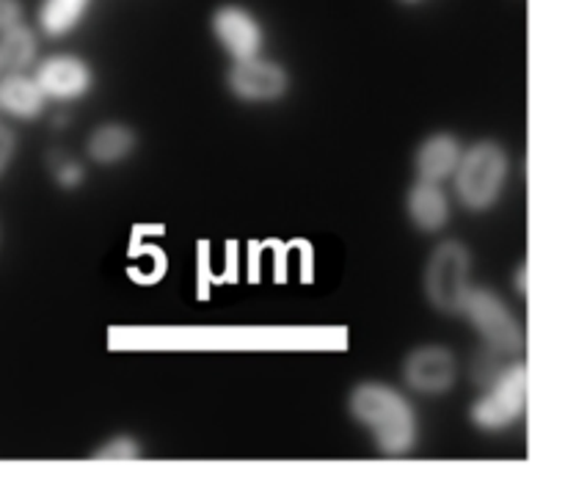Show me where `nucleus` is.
<instances>
[{"instance_id": "5701e85b", "label": "nucleus", "mask_w": 565, "mask_h": 488, "mask_svg": "<svg viewBox=\"0 0 565 488\" xmlns=\"http://www.w3.org/2000/svg\"><path fill=\"white\" fill-rule=\"evenodd\" d=\"M0 246H3V224H0Z\"/></svg>"}, {"instance_id": "7ed1b4c3", "label": "nucleus", "mask_w": 565, "mask_h": 488, "mask_svg": "<svg viewBox=\"0 0 565 488\" xmlns=\"http://www.w3.org/2000/svg\"><path fill=\"white\" fill-rule=\"evenodd\" d=\"M472 252L463 241H441L430 248L428 263L423 270L425 301L439 315L456 318L461 315L463 301L472 293Z\"/></svg>"}, {"instance_id": "423d86ee", "label": "nucleus", "mask_w": 565, "mask_h": 488, "mask_svg": "<svg viewBox=\"0 0 565 488\" xmlns=\"http://www.w3.org/2000/svg\"><path fill=\"white\" fill-rule=\"evenodd\" d=\"M226 92L243 105H274L290 94L292 75L281 61L259 53L252 59L230 61L226 70Z\"/></svg>"}, {"instance_id": "b1692460", "label": "nucleus", "mask_w": 565, "mask_h": 488, "mask_svg": "<svg viewBox=\"0 0 565 488\" xmlns=\"http://www.w3.org/2000/svg\"><path fill=\"white\" fill-rule=\"evenodd\" d=\"M0 119H3V116H0Z\"/></svg>"}, {"instance_id": "a211bd4d", "label": "nucleus", "mask_w": 565, "mask_h": 488, "mask_svg": "<svg viewBox=\"0 0 565 488\" xmlns=\"http://www.w3.org/2000/svg\"><path fill=\"white\" fill-rule=\"evenodd\" d=\"M55 185L64 188V191H75V188L83 185L86 180V166L75 158H61L58 166L53 169Z\"/></svg>"}, {"instance_id": "20e7f679", "label": "nucleus", "mask_w": 565, "mask_h": 488, "mask_svg": "<svg viewBox=\"0 0 565 488\" xmlns=\"http://www.w3.org/2000/svg\"><path fill=\"white\" fill-rule=\"evenodd\" d=\"M530 370L516 357L505 362L489 386L480 390V397L469 409V420L483 434H502L513 428L527 412Z\"/></svg>"}, {"instance_id": "f03ea898", "label": "nucleus", "mask_w": 565, "mask_h": 488, "mask_svg": "<svg viewBox=\"0 0 565 488\" xmlns=\"http://www.w3.org/2000/svg\"><path fill=\"white\" fill-rule=\"evenodd\" d=\"M511 177V152L497 138H478L463 147L456 174L450 177L456 199L469 213H489L502 199Z\"/></svg>"}, {"instance_id": "39448f33", "label": "nucleus", "mask_w": 565, "mask_h": 488, "mask_svg": "<svg viewBox=\"0 0 565 488\" xmlns=\"http://www.w3.org/2000/svg\"><path fill=\"white\" fill-rule=\"evenodd\" d=\"M461 318L472 326L475 335L480 337L483 348L500 353V357L513 359L524 348V326L511 309V304L497 290L483 285H475L461 309Z\"/></svg>"}, {"instance_id": "f257e3e1", "label": "nucleus", "mask_w": 565, "mask_h": 488, "mask_svg": "<svg viewBox=\"0 0 565 488\" xmlns=\"http://www.w3.org/2000/svg\"><path fill=\"white\" fill-rule=\"evenodd\" d=\"M348 414L373 436L384 458L412 456L419 442V417L403 390L386 381H359L348 392Z\"/></svg>"}, {"instance_id": "412c9836", "label": "nucleus", "mask_w": 565, "mask_h": 488, "mask_svg": "<svg viewBox=\"0 0 565 488\" xmlns=\"http://www.w3.org/2000/svg\"><path fill=\"white\" fill-rule=\"evenodd\" d=\"M513 287L519 296H527V263H519L516 274H513Z\"/></svg>"}, {"instance_id": "6ab92c4d", "label": "nucleus", "mask_w": 565, "mask_h": 488, "mask_svg": "<svg viewBox=\"0 0 565 488\" xmlns=\"http://www.w3.org/2000/svg\"><path fill=\"white\" fill-rule=\"evenodd\" d=\"M17 149H20V141H17V132L0 119V180L9 174V169L14 166Z\"/></svg>"}, {"instance_id": "0eeeda50", "label": "nucleus", "mask_w": 565, "mask_h": 488, "mask_svg": "<svg viewBox=\"0 0 565 488\" xmlns=\"http://www.w3.org/2000/svg\"><path fill=\"white\" fill-rule=\"evenodd\" d=\"M31 72L47 103L58 105H70L88 97L94 83H97V72H94L92 61L81 53H70V50L42 55Z\"/></svg>"}, {"instance_id": "9b49d317", "label": "nucleus", "mask_w": 565, "mask_h": 488, "mask_svg": "<svg viewBox=\"0 0 565 488\" xmlns=\"http://www.w3.org/2000/svg\"><path fill=\"white\" fill-rule=\"evenodd\" d=\"M463 155V141L450 130H436L419 141V147L414 149V174L417 180H430V182H447L456 174V166Z\"/></svg>"}, {"instance_id": "1a4fd4ad", "label": "nucleus", "mask_w": 565, "mask_h": 488, "mask_svg": "<svg viewBox=\"0 0 565 488\" xmlns=\"http://www.w3.org/2000/svg\"><path fill=\"white\" fill-rule=\"evenodd\" d=\"M210 33L230 61L259 55L268 42V31H265V22L259 20L257 11L248 9L246 3H237V0L215 6L213 14H210Z\"/></svg>"}, {"instance_id": "6e6552de", "label": "nucleus", "mask_w": 565, "mask_h": 488, "mask_svg": "<svg viewBox=\"0 0 565 488\" xmlns=\"http://www.w3.org/2000/svg\"><path fill=\"white\" fill-rule=\"evenodd\" d=\"M403 384L423 397H445L447 392L456 390L458 375V357L450 346L441 342H423L412 348L401 364Z\"/></svg>"}, {"instance_id": "4be33fe9", "label": "nucleus", "mask_w": 565, "mask_h": 488, "mask_svg": "<svg viewBox=\"0 0 565 488\" xmlns=\"http://www.w3.org/2000/svg\"><path fill=\"white\" fill-rule=\"evenodd\" d=\"M397 3H401V6H412V9H414V6H423L425 0H397Z\"/></svg>"}, {"instance_id": "aec40b11", "label": "nucleus", "mask_w": 565, "mask_h": 488, "mask_svg": "<svg viewBox=\"0 0 565 488\" xmlns=\"http://www.w3.org/2000/svg\"><path fill=\"white\" fill-rule=\"evenodd\" d=\"M25 20V0H0V31Z\"/></svg>"}, {"instance_id": "f8f14e48", "label": "nucleus", "mask_w": 565, "mask_h": 488, "mask_svg": "<svg viewBox=\"0 0 565 488\" xmlns=\"http://www.w3.org/2000/svg\"><path fill=\"white\" fill-rule=\"evenodd\" d=\"M47 110V97L33 72H0V116L14 121H36Z\"/></svg>"}, {"instance_id": "ddd939ff", "label": "nucleus", "mask_w": 565, "mask_h": 488, "mask_svg": "<svg viewBox=\"0 0 565 488\" xmlns=\"http://www.w3.org/2000/svg\"><path fill=\"white\" fill-rule=\"evenodd\" d=\"M138 149V132L136 127L127 125V121L110 119L103 125L94 127L86 138V158L94 166H121L136 155Z\"/></svg>"}, {"instance_id": "2eb2a0df", "label": "nucleus", "mask_w": 565, "mask_h": 488, "mask_svg": "<svg viewBox=\"0 0 565 488\" xmlns=\"http://www.w3.org/2000/svg\"><path fill=\"white\" fill-rule=\"evenodd\" d=\"M94 0H39L36 31L42 39H66L86 22Z\"/></svg>"}, {"instance_id": "f3484780", "label": "nucleus", "mask_w": 565, "mask_h": 488, "mask_svg": "<svg viewBox=\"0 0 565 488\" xmlns=\"http://www.w3.org/2000/svg\"><path fill=\"white\" fill-rule=\"evenodd\" d=\"M502 368H505V357L489 351V348H480V353H475L472 359V384L483 390V386H489L497 379Z\"/></svg>"}, {"instance_id": "dca6fc26", "label": "nucleus", "mask_w": 565, "mask_h": 488, "mask_svg": "<svg viewBox=\"0 0 565 488\" xmlns=\"http://www.w3.org/2000/svg\"><path fill=\"white\" fill-rule=\"evenodd\" d=\"M143 447L141 442L132 434H114L105 442H99L92 453V462H105V464H132L141 462Z\"/></svg>"}, {"instance_id": "4468645a", "label": "nucleus", "mask_w": 565, "mask_h": 488, "mask_svg": "<svg viewBox=\"0 0 565 488\" xmlns=\"http://www.w3.org/2000/svg\"><path fill=\"white\" fill-rule=\"evenodd\" d=\"M42 59V33L33 22H14L0 31V72H31Z\"/></svg>"}, {"instance_id": "9d476101", "label": "nucleus", "mask_w": 565, "mask_h": 488, "mask_svg": "<svg viewBox=\"0 0 565 488\" xmlns=\"http://www.w3.org/2000/svg\"><path fill=\"white\" fill-rule=\"evenodd\" d=\"M406 215L423 235H439L447 230L452 219V199L445 191V182L414 180L406 191Z\"/></svg>"}]
</instances>
